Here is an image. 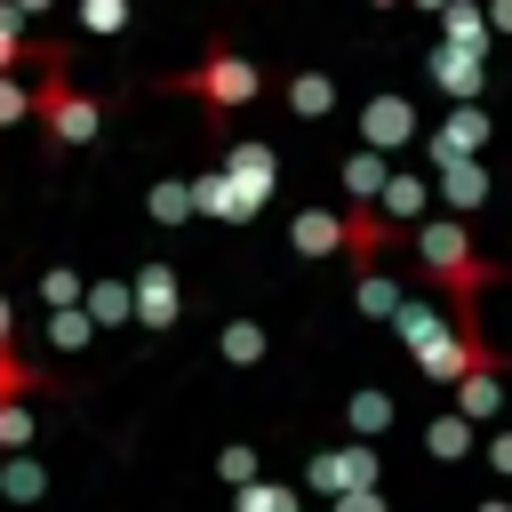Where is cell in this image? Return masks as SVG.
<instances>
[{
    "instance_id": "obj_10",
    "label": "cell",
    "mask_w": 512,
    "mask_h": 512,
    "mask_svg": "<svg viewBox=\"0 0 512 512\" xmlns=\"http://www.w3.org/2000/svg\"><path fill=\"white\" fill-rule=\"evenodd\" d=\"M88 24H104V32H112V24H120V0H88Z\"/></svg>"
},
{
    "instance_id": "obj_8",
    "label": "cell",
    "mask_w": 512,
    "mask_h": 512,
    "mask_svg": "<svg viewBox=\"0 0 512 512\" xmlns=\"http://www.w3.org/2000/svg\"><path fill=\"white\" fill-rule=\"evenodd\" d=\"M24 112H32V96H24L16 80H0V128H8V120H24Z\"/></svg>"
},
{
    "instance_id": "obj_9",
    "label": "cell",
    "mask_w": 512,
    "mask_h": 512,
    "mask_svg": "<svg viewBox=\"0 0 512 512\" xmlns=\"http://www.w3.org/2000/svg\"><path fill=\"white\" fill-rule=\"evenodd\" d=\"M432 456H464V424H432Z\"/></svg>"
},
{
    "instance_id": "obj_1",
    "label": "cell",
    "mask_w": 512,
    "mask_h": 512,
    "mask_svg": "<svg viewBox=\"0 0 512 512\" xmlns=\"http://www.w3.org/2000/svg\"><path fill=\"white\" fill-rule=\"evenodd\" d=\"M264 80H272V72H264L256 56H240V48H224V40H216V48H200V64H192V72H176V88H184V96H200L208 112H240V104H256V96H264Z\"/></svg>"
},
{
    "instance_id": "obj_4",
    "label": "cell",
    "mask_w": 512,
    "mask_h": 512,
    "mask_svg": "<svg viewBox=\"0 0 512 512\" xmlns=\"http://www.w3.org/2000/svg\"><path fill=\"white\" fill-rule=\"evenodd\" d=\"M56 56H64V48L32 40V32H24V16L0 0V80H8V72H24V64H56Z\"/></svg>"
},
{
    "instance_id": "obj_6",
    "label": "cell",
    "mask_w": 512,
    "mask_h": 512,
    "mask_svg": "<svg viewBox=\"0 0 512 512\" xmlns=\"http://www.w3.org/2000/svg\"><path fill=\"white\" fill-rule=\"evenodd\" d=\"M296 248H320V256H328V248H336V224H328V216H296Z\"/></svg>"
},
{
    "instance_id": "obj_11",
    "label": "cell",
    "mask_w": 512,
    "mask_h": 512,
    "mask_svg": "<svg viewBox=\"0 0 512 512\" xmlns=\"http://www.w3.org/2000/svg\"><path fill=\"white\" fill-rule=\"evenodd\" d=\"M336 512H384V504H376V496H368V488H352V496H344V504H336Z\"/></svg>"
},
{
    "instance_id": "obj_2",
    "label": "cell",
    "mask_w": 512,
    "mask_h": 512,
    "mask_svg": "<svg viewBox=\"0 0 512 512\" xmlns=\"http://www.w3.org/2000/svg\"><path fill=\"white\" fill-rule=\"evenodd\" d=\"M32 112L48 120V136H56V144H88V136H96V104L72 88V56L40 64V96H32Z\"/></svg>"
},
{
    "instance_id": "obj_12",
    "label": "cell",
    "mask_w": 512,
    "mask_h": 512,
    "mask_svg": "<svg viewBox=\"0 0 512 512\" xmlns=\"http://www.w3.org/2000/svg\"><path fill=\"white\" fill-rule=\"evenodd\" d=\"M496 472H512V432H504V440H496Z\"/></svg>"
},
{
    "instance_id": "obj_5",
    "label": "cell",
    "mask_w": 512,
    "mask_h": 512,
    "mask_svg": "<svg viewBox=\"0 0 512 512\" xmlns=\"http://www.w3.org/2000/svg\"><path fill=\"white\" fill-rule=\"evenodd\" d=\"M328 96H336V88H328L320 72H304V80H288V104H296V112H328Z\"/></svg>"
},
{
    "instance_id": "obj_7",
    "label": "cell",
    "mask_w": 512,
    "mask_h": 512,
    "mask_svg": "<svg viewBox=\"0 0 512 512\" xmlns=\"http://www.w3.org/2000/svg\"><path fill=\"white\" fill-rule=\"evenodd\" d=\"M32 440V424H24V408H0V448H24Z\"/></svg>"
},
{
    "instance_id": "obj_3",
    "label": "cell",
    "mask_w": 512,
    "mask_h": 512,
    "mask_svg": "<svg viewBox=\"0 0 512 512\" xmlns=\"http://www.w3.org/2000/svg\"><path fill=\"white\" fill-rule=\"evenodd\" d=\"M416 248H424V264H432V272H448V280H464V288L480 280V264H472V248H464V232H456V224H424V232H416Z\"/></svg>"
}]
</instances>
